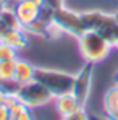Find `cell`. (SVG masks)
I'll list each match as a JSON object with an SVG mask.
<instances>
[{
    "instance_id": "6da1fadb",
    "label": "cell",
    "mask_w": 118,
    "mask_h": 120,
    "mask_svg": "<svg viewBox=\"0 0 118 120\" xmlns=\"http://www.w3.org/2000/svg\"><path fill=\"white\" fill-rule=\"evenodd\" d=\"M76 39H78L79 55L82 57L86 63H92V65L102 63L104 60H107L110 52L113 50L108 39L92 29H86Z\"/></svg>"
},
{
    "instance_id": "7a4b0ae2",
    "label": "cell",
    "mask_w": 118,
    "mask_h": 120,
    "mask_svg": "<svg viewBox=\"0 0 118 120\" xmlns=\"http://www.w3.org/2000/svg\"><path fill=\"white\" fill-rule=\"evenodd\" d=\"M36 80L39 81V83H42L54 96H58V94H63V93L73 91L75 75L68 73L65 70L37 67V70H36Z\"/></svg>"
},
{
    "instance_id": "3957f363",
    "label": "cell",
    "mask_w": 118,
    "mask_h": 120,
    "mask_svg": "<svg viewBox=\"0 0 118 120\" xmlns=\"http://www.w3.org/2000/svg\"><path fill=\"white\" fill-rule=\"evenodd\" d=\"M15 91H16L21 102L24 105H28L29 109H32V110L34 109H42V107L52 104L54 98H55L37 80H32L29 83H26V84H20V86L15 88Z\"/></svg>"
},
{
    "instance_id": "277c9868",
    "label": "cell",
    "mask_w": 118,
    "mask_h": 120,
    "mask_svg": "<svg viewBox=\"0 0 118 120\" xmlns=\"http://www.w3.org/2000/svg\"><path fill=\"white\" fill-rule=\"evenodd\" d=\"M81 16H82L86 29L97 31V33H100L107 39H110V36L113 34L115 28L118 26V21L115 20V15L113 13H108V11H102V10H84V11H81Z\"/></svg>"
},
{
    "instance_id": "5b68a950",
    "label": "cell",
    "mask_w": 118,
    "mask_h": 120,
    "mask_svg": "<svg viewBox=\"0 0 118 120\" xmlns=\"http://www.w3.org/2000/svg\"><path fill=\"white\" fill-rule=\"evenodd\" d=\"M54 21L63 31V34H68V36H73V38H78L81 33L86 31L81 11H76V10H73L66 5L54 11Z\"/></svg>"
},
{
    "instance_id": "8992f818",
    "label": "cell",
    "mask_w": 118,
    "mask_h": 120,
    "mask_svg": "<svg viewBox=\"0 0 118 120\" xmlns=\"http://www.w3.org/2000/svg\"><path fill=\"white\" fill-rule=\"evenodd\" d=\"M92 84H94V65L86 63L75 75V84H73V93L84 107H86L87 101L91 98Z\"/></svg>"
},
{
    "instance_id": "52a82bcc",
    "label": "cell",
    "mask_w": 118,
    "mask_h": 120,
    "mask_svg": "<svg viewBox=\"0 0 118 120\" xmlns=\"http://www.w3.org/2000/svg\"><path fill=\"white\" fill-rule=\"evenodd\" d=\"M15 15L20 21L21 28H26L28 24L34 23L40 16V7L29 2V0H18L15 5Z\"/></svg>"
},
{
    "instance_id": "ba28073f",
    "label": "cell",
    "mask_w": 118,
    "mask_h": 120,
    "mask_svg": "<svg viewBox=\"0 0 118 120\" xmlns=\"http://www.w3.org/2000/svg\"><path fill=\"white\" fill-rule=\"evenodd\" d=\"M52 104L55 105V110H57V114H58L60 117H65V115H68V114L78 110L79 107H84V105L79 102V99L75 96L73 91L55 96Z\"/></svg>"
},
{
    "instance_id": "9c48e42d",
    "label": "cell",
    "mask_w": 118,
    "mask_h": 120,
    "mask_svg": "<svg viewBox=\"0 0 118 120\" xmlns=\"http://www.w3.org/2000/svg\"><path fill=\"white\" fill-rule=\"evenodd\" d=\"M36 70H37V65H34L32 62L23 57H18L15 65V84L20 86L36 80Z\"/></svg>"
},
{
    "instance_id": "30bf717a",
    "label": "cell",
    "mask_w": 118,
    "mask_h": 120,
    "mask_svg": "<svg viewBox=\"0 0 118 120\" xmlns=\"http://www.w3.org/2000/svg\"><path fill=\"white\" fill-rule=\"evenodd\" d=\"M0 41H3L5 44H8L15 50L21 52V50L28 49V45H29V34L23 28H15V29L7 31L5 34H2Z\"/></svg>"
},
{
    "instance_id": "8fae6325",
    "label": "cell",
    "mask_w": 118,
    "mask_h": 120,
    "mask_svg": "<svg viewBox=\"0 0 118 120\" xmlns=\"http://www.w3.org/2000/svg\"><path fill=\"white\" fill-rule=\"evenodd\" d=\"M104 114L110 120H118V84L108 88L104 94Z\"/></svg>"
},
{
    "instance_id": "7c38bea8",
    "label": "cell",
    "mask_w": 118,
    "mask_h": 120,
    "mask_svg": "<svg viewBox=\"0 0 118 120\" xmlns=\"http://www.w3.org/2000/svg\"><path fill=\"white\" fill-rule=\"evenodd\" d=\"M15 65L16 60H0V84L7 89H15Z\"/></svg>"
},
{
    "instance_id": "4fadbf2b",
    "label": "cell",
    "mask_w": 118,
    "mask_h": 120,
    "mask_svg": "<svg viewBox=\"0 0 118 120\" xmlns=\"http://www.w3.org/2000/svg\"><path fill=\"white\" fill-rule=\"evenodd\" d=\"M15 28H21V24H20V21H18V18H16V15H15V11L3 8V11L0 13V36L5 34L10 29H15Z\"/></svg>"
},
{
    "instance_id": "5bb4252c",
    "label": "cell",
    "mask_w": 118,
    "mask_h": 120,
    "mask_svg": "<svg viewBox=\"0 0 118 120\" xmlns=\"http://www.w3.org/2000/svg\"><path fill=\"white\" fill-rule=\"evenodd\" d=\"M8 110H10V120H36L32 109L24 105L21 101L18 104H15L11 109H8Z\"/></svg>"
},
{
    "instance_id": "9a60e30c",
    "label": "cell",
    "mask_w": 118,
    "mask_h": 120,
    "mask_svg": "<svg viewBox=\"0 0 118 120\" xmlns=\"http://www.w3.org/2000/svg\"><path fill=\"white\" fill-rule=\"evenodd\" d=\"M18 57H20L18 50H15L13 47L5 44L3 41H0V60H16Z\"/></svg>"
},
{
    "instance_id": "2e32d148",
    "label": "cell",
    "mask_w": 118,
    "mask_h": 120,
    "mask_svg": "<svg viewBox=\"0 0 118 120\" xmlns=\"http://www.w3.org/2000/svg\"><path fill=\"white\" fill-rule=\"evenodd\" d=\"M60 120H89V114H87L86 107H79L78 110H75V112L61 117Z\"/></svg>"
},
{
    "instance_id": "e0dca14e",
    "label": "cell",
    "mask_w": 118,
    "mask_h": 120,
    "mask_svg": "<svg viewBox=\"0 0 118 120\" xmlns=\"http://www.w3.org/2000/svg\"><path fill=\"white\" fill-rule=\"evenodd\" d=\"M42 2H44L42 7L50 8L52 11H55V10H58V8H61V7L66 5V0H42Z\"/></svg>"
},
{
    "instance_id": "ac0fdd59",
    "label": "cell",
    "mask_w": 118,
    "mask_h": 120,
    "mask_svg": "<svg viewBox=\"0 0 118 120\" xmlns=\"http://www.w3.org/2000/svg\"><path fill=\"white\" fill-rule=\"evenodd\" d=\"M0 120H10V110L5 104H0Z\"/></svg>"
},
{
    "instance_id": "d6986e66",
    "label": "cell",
    "mask_w": 118,
    "mask_h": 120,
    "mask_svg": "<svg viewBox=\"0 0 118 120\" xmlns=\"http://www.w3.org/2000/svg\"><path fill=\"white\" fill-rule=\"evenodd\" d=\"M110 44H112V47L113 49H118V26L115 28V31H113V34L110 36Z\"/></svg>"
},
{
    "instance_id": "ffe728a7",
    "label": "cell",
    "mask_w": 118,
    "mask_h": 120,
    "mask_svg": "<svg viewBox=\"0 0 118 120\" xmlns=\"http://www.w3.org/2000/svg\"><path fill=\"white\" fill-rule=\"evenodd\" d=\"M7 94H8V89H7L3 84H0V104H3V102H5Z\"/></svg>"
},
{
    "instance_id": "44dd1931",
    "label": "cell",
    "mask_w": 118,
    "mask_h": 120,
    "mask_svg": "<svg viewBox=\"0 0 118 120\" xmlns=\"http://www.w3.org/2000/svg\"><path fill=\"white\" fill-rule=\"evenodd\" d=\"M89 120H110L105 114L104 115H97V114H89Z\"/></svg>"
},
{
    "instance_id": "7402d4cb",
    "label": "cell",
    "mask_w": 118,
    "mask_h": 120,
    "mask_svg": "<svg viewBox=\"0 0 118 120\" xmlns=\"http://www.w3.org/2000/svg\"><path fill=\"white\" fill-rule=\"evenodd\" d=\"M29 2L36 3V5H39V7H42V5H44V2H42V0H29Z\"/></svg>"
},
{
    "instance_id": "603a6c76",
    "label": "cell",
    "mask_w": 118,
    "mask_h": 120,
    "mask_svg": "<svg viewBox=\"0 0 118 120\" xmlns=\"http://www.w3.org/2000/svg\"><path fill=\"white\" fill-rule=\"evenodd\" d=\"M113 81H115V84H118V70L115 71V75H113Z\"/></svg>"
},
{
    "instance_id": "cb8c5ba5",
    "label": "cell",
    "mask_w": 118,
    "mask_h": 120,
    "mask_svg": "<svg viewBox=\"0 0 118 120\" xmlns=\"http://www.w3.org/2000/svg\"><path fill=\"white\" fill-rule=\"evenodd\" d=\"M8 2H10V0H0V5H3V7H5Z\"/></svg>"
},
{
    "instance_id": "d4e9b609",
    "label": "cell",
    "mask_w": 118,
    "mask_h": 120,
    "mask_svg": "<svg viewBox=\"0 0 118 120\" xmlns=\"http://www.w3.org/2000/svg\"><path fill=\"white\" fill-rule=\"evenodd\" d=\"M113 15H115V20L118 21V11H115V13H113Z\"/></svg>"
},
{
    "instance_id": "484cf974",
    "label": "cell",
    "mask_w": 118,
    "mask_h": 120,
    "mask_svg": "<svg viewBox=\"0 0 118 120\" xmlns=\"http://www.w3.org/2000/svg\"><path fill=\"white\" fill-rule=\"evenodd\" d=\"M2 11H3V5H0V13H2Z\"/></svg>"
}]
</instances>
